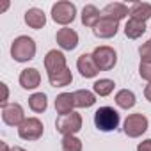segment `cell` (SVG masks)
Returning a JSON list of instances; mask_svg holds the SVG:
<instances>
[{"instance_id": "obj_1", "label": "cell", "mask_w": 151, "mask_h": 151, "mask_svg": "<svg viewBox=\"0 0 151 151\" xmlns=\"http://www.w3.org/2000/svg\"><path fill=\"white\" fill-rule=\"evenodd\" d=\"M36 55V43L29 36H20L11 45V57L16 62H27L32 60Z\"/></svg>"}, {"instance_id": "obj_2", "label": "cell", "mask_w": 151, "mask_h": 151, "mask_svg": "<svg viewBox=\"0 0 151 151\" xmlns=\"http://www.w3.org/2000/svg\"><path fill=\"white\" fill-rule=\"evenodd\" d=\"M94 124L101 132H112L119 126V114L112 107H101L94 112Z\"/></svg>"}, {"instance_id": "obj_3", "label": "cell", "mask_w": 151, "mask_h": 151, "mask_svg": "<svg viewBox=\"0 0 151 151\" xmlns=\"http://www.w3.org/2000/svg\"><path fill=\"white\" fill-rule=\"evenodd\" d=\"M55 128L64 137L66 135H75L77 132L82 130V116L77 114V112H71V114H66V116H59L57 121H55Z\"/></svg>"}, {"instance_id": "obj_4", "label": "cell", "mask_w": 151, "mask_h": 151, "mask_svg": "<svg viewBox=\"0 0 151 151\" xmlns=\"http://www.w3.org/2000/svg\"><path fill=\"white\" fill-rule=\"evenodd\" d=\"M75 16H77V7H75V4H71V2L62 0V2H57V4L52 6V18L59 25L71 23L75 20Z\"/></svg>"}, {"instance_id": "obj_5", "label": "cell", "mask_w": 151, "mask_h": 151, "mask_svg": "<svg viewBox=\"0 0 151 151\" xmlns=\"http://www.w3.org/2000/svg\"><path fill=\"white\" fill-rule=\"evenodd\" d=\"M93 59L98 66L100 71H109L116 66L117 62V53L110 46H96L93 52Z\"/></svg>"}, {"instance_id": "obj_6", "label": "cell", "mask_w": 151, "mask_h": 151, "mask_svg": "<svg viewBox=\"0 0 151 151\" xmlns=\"http://www.w3.org/2000/svg\"><path fill=\"white\" fill-rule=\"evenodd\" d=\"M43 123L37 117H27L20 126H18V135L23 140H37L43 135Z\"/></svg>"}, {"instance_id": "obj_7", "label": "cell", "mask_w": 151, "mask_h": 151, "mask_svg": "<svg viewBox=\"0 0 151 151\" xmlns=\"http://www.w3.org/2000/svg\"><path fill=\"white\" fill-rule=\"evenodd\" d=\"M147 126H149V123L144 114H130L124 121V133L128 137L135 139V137H140L147 130Z\"/></svg>"}, {"instance_id": "obj_8", "label": "cell", "mask_w": 151, "mask_h": 151, "mask_svg": "<svg viewBox=\"0 0 151 151\" xmlns=\"http://www.w3.org/2000/svg\"><path fill=\"white\" fill-rule=\"evenodd\" d=\"M68 66H66V57L62 52L59 50H50L45 57V69L48 71V77L50 75H55V73H60L64 71Z\"/></svg>"}, {"instance_id": "obj_9", "label": "cell", "mask_w": 151, "mask_h": 151, "mask_svg": "<svg viewBox=\"0 0 151 151\" xmlns=\"http://www.w3.org/2000/svg\"><path fill=\"white\" fill-rule=\"evenodd\" d=\"M117 30H119V22L110 20V18H105V16H101V20L93 29L94 36L100 37V39H110V37H114L117 34Z\"/></svg>"}, {"instance_id": "obj_10", "label": "cell", "mask_w": 151, "mask_h": 151, "mask_svg": "<svg viewBox=\"0 0 151 151\" xmlns=\"http://www.w3.org/2000/svg\"><path fill=\"white\" fill-rule=\"evenodd\" d=\"M2 119H4V123L9 124V126H20V124L25 121V114H23L22 105H18V103L6 105V107L2 109Z\"/></svg>"}, {"instance_id": "obj_11", "label": "cell", "mask_w": 151, "mask_h": 151, "mask_svg": "<svg viewBox=\"0 0 151 151\" xmlns=\"http://www.w3.org/2000/svg\"><path fill=\"white\" fill-rule=\"evenodd\" d=\"M55 39H57V45L62 50H69L71 52V50H75V48L78 46V34L75 32L73 29H68V27L59 29Z\"/></svg>"}, {"instance_id": "obj_12", "label": "cell", "mask_w": 151, "mask_h": 151, "mask_svg": "<svg viewBox=\"0 0 151 151\" xmlns=\"http://www.w3.org/2000/svg\"><path fill=\"white\" fill-rule=\"evenodd\" d=\"M77 68H78V71L84 78H94L100 71L94 59H93V53H82L77 60Z\"/></svg>"}, {"instance_id": "obj_13", "label": "cell", "mask_w": 151, "mask_h": 151, "mask_svg": "<svg viewBox=\"0 0 151 151\" xmlns=\"http://www.w3.org/2000/svg\"><path fill=\"white\" fill-rule=\"evenodd\" d=\"M41 84V73L36 68H27L20 73V86L23 89H36Z\"/></svg>"}, {"instance_id": "obj_14", "label": "cell", "mask_w": 151, "mask_h": 151, "mask_svg": "<svg viewBox=\"0 0 151 151\" xmlns=\"http://www.w3.org/2000/svg\"><path fill=\"white\" fill-rule=\"evenodd\" d=\"M128 14H130V9H128L124 4H121V2L107 4V6L103 7V13H101V16L110 18V20H116V22H119V20L126 18Z\"/></svg>"}, {"instance_id": "obj_15", "label": "cell", "mask_w": 151, "mask_h": 151, "mask_svg": "<svg viewBox=\"0 0 151 151\" xmlns=\"http://www.w3.org/2000/svg\"><path fill=\"white\" fill-rule=\"evenodd\" d=\"M75 107H77V105H75V96L71 93H60L55 98V110H57L59 116L71 114Z\"/></svg>"}, {"instance_id": "obj_16", "label": "cell", "mask_w": 151, "mask_h": 151, "mask_svg": "<svg viewBox=\"0 0 151 151\" xmlns=\"http://www.w3.org/2000/svg\"><path fill=\"white\" fill-rule=\"evenodd\" d=\"M25 23H27L30 29L39 30V29H43V27L46 25V16H45V13H43L41 9L32 7V9H29V11L25 13Z\"/></svg>"}, {"instance_id": "obj_17", "label": "cell", "mask_w": 151, "mask_h": 151, "mask_svg": "<svg viewBox=\"0 0 151 151\" xmlns=\"http://www.w3.org/2000/svg\"><path fill=\"white\" fill-rule=\"evenodd\" d=\"M130 18L146 23L151 18V4H147V2H135L130 7Z\"/></svg>"}, {"instance_id": "obj_18", "label": "cell", "mask_w": 151, "mask_h": 151, "mask_svg": "<svg viewBox=\"0 0 151 151\" xmlns=\"http://www.w3.org/2000/svg\"><path fill=\"white\" fill-rule=\"evenodd\" d=\"M73 96H75V105L80 107V109H87V107H93V105L96 103L94 93H91V91H87V89H78V91H75Z\"/></svg>"}, {"instance_id": "obj_19", "label": "cell", "mask_w": 151, "mask_h": 151, "mask_svg": "<svg viewBox=\"0 0 151 151\" xmlns=\"http://www.w3.org/2000/svg\"><path fill=\"white\" fill-rule=\"evenodd\" d=\"M101 20V14H100V11H98V7L96 6H86L84 7V11H82V23L86 25V27H96V23Z\"/></svg>"}, {"instance_id": "obj_20", "label": "cell", "mask_w": 151, "mask_h": 151, "mask_svg": "<svg viewBox=\"0 0 151 151\" xmlns=\"http://www.w3.org/2000/svg\"><path fill=\"white\" fill-rule=\"evenodd\" d=\"M48 82H50L52 87H66V86H69V84L73 82V75H71L69 68H66V69L60 71V73L50 75V77H48Z\"/></svg>"}, {"instance_id": "obj_21", "label": "cell", "mask_w": 151, "mask_h": 151, "mask_svg": "<svg viewBox=\"0 0 151 151\" xmlns=\"http://www.w3.org/2000/svg\"><path fill=\"white\" fill-rule=\"evenodd\" d=\"M144 32H146V23H142V22H137V20L130 18L124 25V34L130 39H139Z\"/></svg>"}, {"instance_id": "obj_22", "label": "cell", "mask_w": 151, "mask_h": 151, "mask_svg": "<svg viewBox=\"0 0 151 151\" xmlns=\"http://www.w3.org/2000/svg\"><path fill=\"white\" fill-rule=\"evenodd\" d=\"M116 103H117V107L128 110V109H132L135 105V94L132 91H128V89H121L116 94Z\"/></svg>"}, {"instance_id": "obj_23", "label": "cell", "mask_w": 151, "mask_h": 151, "mask_svg": "<svg viewBox=\"0 0 151 151\" xmlns=\"http://www.w3.org/2000/svg\"><path fill=\"white\" fill-rule=\"evenodd\" d=\"M114 87H116L114 80H110V78H100V80L94 82L93 91H94V94H98V96H109V94L114 91Z\"/></svg>"}, {"instance_id": "obj_24", "label": "cell", "mask_w": 151, "mask_h": 151, "mask_svg": "<svg viewBox=\"0 0 151 151\" xmlns=\"http://www.w3.org/2000/svg\"><path fill=\"white\" fill-rule=\"evenodd\" d=\"M29 107H30L34 112H45L46 107H48L46 94H43V93H34V94L29 98Z\"/></svg>"}, {"instance_id": "obj_25", "label": "cell", "mask_w": 151, "mask_h": 151, "mask_svg": "<svg viewBox=\"0 0 151 151\" xmlns=\"http://www.w3.org/2000/svg\"><path fill=\"white\" fill-rule=\"evenodd\" d=\"M62 151H82V140L77 139L75 135H66L62 137Z\"/></svg>"}, {"instance_id": "obj_26", "label": "cell", "mask_w": 151, "mask_h": 151, "mask_svg": "<svg viewBox=\"0 0 151 151\" xmlns=\"http://www.w3.org/2000/svg\"><path fill=\"white\" fill-rule=\"evenodd\" d=\"M139 53H140V62H151V39H147L139 48Z\"/></svg>"}, {"instance_id": "obj_27", "label": "cell", "mask_w": 151, "mask_h": 151, "mask_svg": "<svg viewBox=\"0 0 151 151\" xmlns=\"http://www.w3.org/2000/svg\"><path fill=\"white\" fill-rule=\"evenodd\" d=\"M139 75L151 84V62H140L139 66Z\"/></svg>"}, {"instance_id": "obj_28", "label": "cell", "mask_w": 151, "mask_h": 151, "mask_svg": "<svg viewBox=\"0 0 151 151\" xmlns=\"http://www.w3.org/2000/svg\"><path fill=\"white\" fill-rule=\"evenodd\" d=\"M0 89H2V100H0V103H2V109L7 105V98H9V89L6 84H0Z\"/></svg>"}, {"instance_id": "obj_29", "label": "cell", "mask_w": 151, "mask_h": 151, "mask_svg": "<svg viewBox=\"0 0 151 151\" xmlns=\"http://www.w3.org/2000/svg\"><path fill=\"white\" fill-rule=\"evenodd\" d=\"M137 151H151V139H146V140L139 142Z\"/></svg>"}, {"instance_id": "obj_30", "label": "cell", "mask_w": 151, "mask_h": 151, "mask_svg": "<svg viewBox=\"0 0 151 151\" xmlns=\"http://www.w3.org/2000/svg\"><path fill=\"white\" fill-rule=\"evenodd\" d=\"M144 96H146V100H147V101H151V84H149V86H146V89H144Z\"/></svg>"}, {"instance_id": "obj_31", "label": "cell", "mask_w": 151, "mask_h": 151, "mask_svg": "<svg viewBox=\"0 0 151 151\" xmlns=\"http://www.w3.org/2000/svg\"><path fill=\"white\" fill-rule=\"evenodd\" d=\"M0 147H2V151H11V147H9L6 142H2V144H0Z\"/></svg>"}, {"instance_id": "obj_32", "label": "cell", "mask_w": 151, "mask_h": 151, "mask_svg": "<svg viewBox=\"0 0 151 151\" xmlns=\"http://www.w3.org/2000/svg\"><path fill=\"white\" fill-rule=\"evenodd\" d=\"M11 151H25L23 147H18V146H14V147H11Z\"/></svg>"}]
</instances>
